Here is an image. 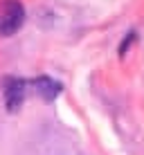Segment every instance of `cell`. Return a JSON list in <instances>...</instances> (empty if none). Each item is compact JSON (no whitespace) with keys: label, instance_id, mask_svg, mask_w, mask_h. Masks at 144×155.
Wrapping results in <instances>:
<instances>
[{"label":"cell","instance_id":"cell-4","mask_svg":"<svg viewBox=\"0 0 144 155\" xmlns=\"http://www.w3.org/2000/svg\"><path fill=\"white\" fill-rule=\"evenodd\" d=\"M133 41H135V31H131L129 38H124V43H122V47H119V54H122V56L126 54V50L131 47V43H133Z\"/></svg>","mask_w":144,"mask_h":155},{"label":"cell","instance_id":"cell-1","mask_svg":"<svg viewBox=\"0 0 144 155\" xmlns=\"http://www.w3.org/2000/svg\"><path fill=\"white\" fill-rule=\"evenodd\" d=\"M25 23V7L20 0H0V36H14Z\"/></svg>","mask_w":144,"mask_h":155},{"label":"cell","instance_id":"cell-3","mask_svg":"<svg viewBox=\"0 0 144 155\" xmlns=\"http://www.w3.org/2000/svg\"><path fill=\"white\" fill-rule=\"evenodd\" d=\"M32 85H34V92L39 94L43 101H54L59 94H61V90H63V85L59 83V81H54V79H50V77L34 79Z\"/></svg>","mask_w":144,"mask_h":155},{"label":"cell","instance_id":"cell-2","mask_svg":"<svg viewBox=\"0 0 144 155\" xmlns=\"http://www.w3.org/2000/svg\"><path fill=\"white\" fill-rule=\"evenodd\" d=\"M2 94H5V106H7L9 113L20 110L25 94H27V81L18 77H7L2 81Z\"/></svg>","mask_w":144,"mask_h":155}]
</instances>
